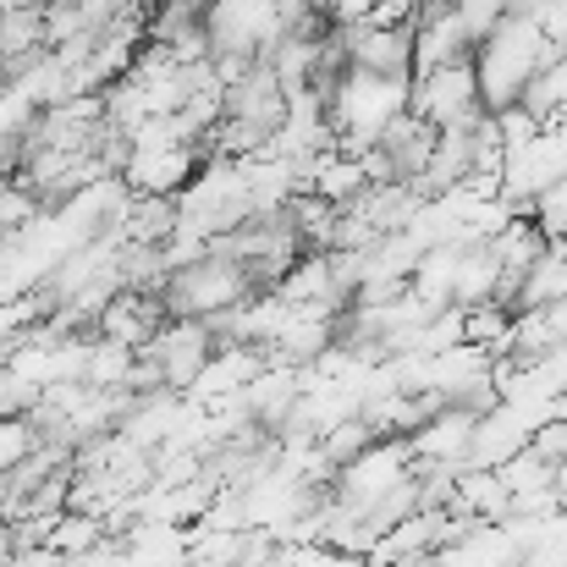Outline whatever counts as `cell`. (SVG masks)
Segmentation results:
<instances>
[{
    "instance_id": "7a4b0ae2",
    "label": "cell",
    "mask_w": 567,
    "mask_h": 567,
    "mask_svg": "<svg viewBox=\"0 0 567 567\" xmlns=\"http://www.w3.org/2000/svg\"><path fill=\"white\" fill-rule=\"evenodd\" d=\"M540 28L529 17H507L485 44H474V78H480V105L485 116L518 105V94L529 89V78L540 72Z\"/></svg>"
},
{
    "instance_id": "603a6c76",
    "label": "cell",
    "mask_w": 567,
    "mask_h": 567,
    "mask_svg": "<svg viewBox=\"0 0 567 567\" xmlns=\"http://www.w3.org/2000/svg\"><path fill=\"white\" fill-rule=\"evenodd\" d=\"M452 11H457L468 44H485V39L507 22V0H452Z\"/></svg>"
},
{
    "instance_id": "8fae6325",
    "label": "cell",
    "mask_w": 567,
    "mask_h": 567,
    "mask_svg": "<svg viewBox=\"0 0 567 567\" xmlns=\"http://www.w3.org/2000/svg\"><path fill=\"white\" fill-rule=\"evenodd\" d=\"M166 326V309H161V298L155 292H116L111 303H105V315L94 320V337H105V342H116V348H133V353H144L150 342H155V331Z\"/></svg>"
},
{
    "instance_id": "8992f818",
    "label": "cell",
    "mask_w": 567,
    "mask_h": 567,
    "mask_svg": "<svg viewBox=\"0 0 567 567\" xmlns=\"http://www.w3.org/2000/svg\"><path fill=\"white\" fill-rule=\"evenodd\" d=\"M408 111H413L419 122H430V127H474V122L485 116L474 61H452V66H435V72L413 78Z\"/></svg>"
},
{
    "instance_id": "ba28073f",
    "label": "cell",
    "mask_w": 567,
    "mask_h": 567,
    "mask_svg": "<svg viewBox=\"0 0 567 567\" xmlns=\"http://www.w3.org/2000/svg\"><path fill=\"white\" fill-rule=\"evenodd\" d=\"M209 353H215V337H209L204 320H166V326L155 331V342H150L138 359L155 364V375H161L166 391L188 396V385L198 380V370L209 364Z\"/></svg>"
},
{
    "instance_id": "3957f363",
    "label": "cell",
    "mask_w": 567,
    "mask_h": 567,
    "mask_svg": "<svg viewBox=\"0 0 567 567\" xmlns=\"http://www.w3.org/2000/svg\"><path fill=\"white\" fill-rule=\"evenodd\" d=\"M248 215H254V204H248L243 166L226 161V155H209V161L198 166V177L177 193V237L215 243V237L237 231Z\"/></svg>"
},
{
    "instance_id": "d4e9b609",
    "label": "cell",
    "mask_w": 567,
    "mask_h": 567,
    "mask_svg": "<svg viewBox=\"0 0 567 567\" xmlns=\"http://www.w3.org/2000/svg\"><path fill=\"white\" fill-rule=\"evenodd\" d=\"M33 220H39V198L22 188L17 177L0 183V237H11V231H22V226H33Z\"/></svg>"
},
{
    "instance_id": "4fadbf2b",
    "label": "cell",
    "mask_w": 567,
    "mask_h": 567,
    "mask_svg": "<svg viewBox=\"0 0 567 567\" xmlns=\"http://www.w3.org/2000/svg\"><path fill=\"white\" fill-rule=\"evenodd\" d=\"M468 441H474V413L441 408L435 419L419 424V435L408 446H413L419 468H468Z\"/></svg>"
},
{
    "instance_id": "277c9868",
    "label": "cell",
    "mask_w": 567,
    "mask_h": 567,
    "mask_svg": "<svg viewBox=\"0 0 567 567\" xmlns=\"http://www.w3.org/2000/svg\"><path fill=\"white\" fill-rule=\"evenodd\" d=\"M248 298H254L248 270H243L237 259H215V254H204V259H193L183 270H172L166 287H161L166 320H215V315H226V309H237V303H248Z\"/></svg>"
},
{
    "instance_id": "d6a6232c",
    "label": "cell",
    "mask_w": 567,
    "mask_h": 567,
    "mask_svg": "<svg viewBox=\"0 0 567 567\" xmlns=\"http://www.w3.org/2000/svg\"><path fill=\"white\" fill-rule=\"evenodd\" d=\"M183 567H231V563H209V557H188Z\"/></svg>"
},
{
    "instance_id": "83f0119b",
    "label": "cell",
    "mask_w": 567,
    "mask_h": 567,
    "mask_svg": "<svg viewBox=\"0 0 567 567\" xmlns=\"http://www.w3.org/2000/svg\"><path fill=\"white\" fill-rule=\"evenodd\" d=\"M33 385H22V380L6 370V359H0V419H22L28 408H33Z\"/></svg>"
},
{
    "instance_id": "9a60e30c",
    "label": "cell",
    "mask_w": 567,
    "mask_h": 567,
    "mask_svg": "<svg viewBox=\"0 0 567 567\" xmlns=\"http://www.w3.org/2000/svg\"><path fill=\"white\" fill-rule=\"evenodd\" d=\"M452 61H474V44H468L457 11H446V17L413 28V78H424V72H435V66H452Z\"/></svg>"
},
{
    "instance_id": "4316f807",
    "label": "cell",
    "mask_w": 567,
    "mask_h": 567,
    "mask_svg": "<svg viewBox=\"0 0 567 567\" xmlns=\"http://www.w3.org/2000/svg\"><path fill=\"white\" fill-rule=\"evenodd\" d=\"M270 567H359V563L331 551V546H276V563Z\"/></svg>"
},
{
    "instance_id": "30bf717a",
    "label": "cell",
    "mask_w": 567,
    "mask_h": 567,
    "mask_svg": "<svg viewBox=\"0 0 567 567\" xmlns=\"http://www.w3.org/2000/svg\"><path fill=\"white\" fill-rule=\"evenodd\" d=\"M220 122L254 127V133H265V138L281 133V122H287V94H281V83H276V72H270L265 61H254L237 83H226V94H220Z\"/></svg>"
},
{
    "instance_id": "1f68e13d",
    "label": "cell",
    "mask_w": 567,
    "mask_h": 567,
    "mask_svg": "<svg viewBox=\"0 0 567 567\" xmlns=\"http://www.w3.org/2000/svg\"><path fill=\"white\" fill-rule=\"evenodd\" d=\"M551 419H567V385L557 391V402H551Z\"/></svg>"
},
{
    "instance_id": "4dcf8cb0",
    "label": "cell",
    "mask_w": 567,
    "mask_h": 567,
    "mask_svg": "<svg viewBox=\"0 0 567 567\" xmlns=\"http://www.w3.org/2000/svg\"><path fill=\"white\" fill-rule=\"evenodd\" d=\"M540 315H546V326H551V342H567V298H551Z\"/></svg>"
},
{
    "instance_id": "5bb4252c",
    "label": "cell",
    "mask_w": 567,
    "mask_h": 567,
    "mask_svg": "<svg viewBox=\"0 0 567 567\" xmlns=\"http://www.w3.org/2000/svg\"><path fill=\"white\" fill-rule=\"evenodd\" d=\"M435 133H441V127L419 122L413 111H402V116H396V122L380 133L375 150L385 155V161H391L396 183H408V188H413V183L424 177V166H430V150H435Z\"/></svg>"
},
{
    "instance_id": "f1b7e54d",
    "label": "cell",
    "mask_w": 567,
    "mask_h": 567,
    "mask_svg": "<svg viewBox=\"0 0 567 567\" xmlns=\"http://www.w3.org/2000/svg\"><path fill=\"white\" fill-rule=\"evenodd\" d=\"M529 452H540L546 463H563L567 457V419H546V424L529 435Z\"/></svg>"
},
{
    "instance_id": "d6986e66",
    "label": "cell",
    "mask_w": 567,
    "mask_h": 567,
    "mask_svg": "<svg viewBox=\"0 0 567 567\" xmlns=\"http://www.w3.org/2000/svg\"><path fill=\"white\" fill-rule=\"evenodd\" d=\"M133 359H138L133 348H116V342L94 337V342H89V364H83V385H94V391H116V385H127Z\"/></svg>"
},
{
    "instance_id": "6da1fadb",
    "label": "cell",
    "mask_w": 567,
    "mask_h": 567,
    "mask_svg": "<svg viewBox=\"0 0 567 567\" xmlns=\"http://www.w3.org/2000/svg\"><path fill=\"white\" fill-rule=\"evenodd\" d=\"M408 89H413V78H375V72H342L337 78V89H331V100H326V122H331V138H337V150L342 155H364V150H375L380 133L408 111Z\"/></svg>"
},
{
    "instance_id": "9c48e42d",
    "label": "cell",
    "mask_w": 567,
    "mask_h": 567,
    "mask_svg": "<svg viewBox=\"0 0 567 567\" xmlns=\"http://www.w3.org/2000/svg\"><path fill=\"white\" fill-rule=\"evenodd\" d=\"M209 155L193 150V144H166V150H133L127 166H122V188L133 198H177L198 177Z\"/></svg>"
},
{
    "instance_id": "f546056e",
    "label": "cell",
    "mask_w": 567,
    "mask_h": 567,
    "mask_svg": "<svg viewBox=\"0 0 567 567\" xmlns=\"http://www.w3.org/2000/svg\"><path fill=\"white\" fill-rule=\"evenodd\" d=\"M535 28H540V39L546 44H557V50H567V0H546L535 17H529Z\"/></svg>"
},
{
    "instance_id": "ffe728a7",
    "label": "cell",
    "mask_w": 567,
    "mask_h": 567,
    "mask_svg": "<svg viewBox=\"0 0 567 567\" xmlns=\"http://www.w3.org/2000/svg\"><path fill=\"white\" fill-rule=\"evenodd\" d=\"M100 540H111V535H105V524L89 518V513H61V518L50 524V535H44V546H50L55 557H83V551H94Z\"/></svg>"
},
{
    "instance_id": "44dd1931",
    "label": "cell",
    "mask_w": 567,
    "mask_h": 567,
    "mask_svg": "<svg viewBox=\"0 0 567 567\" xmlns=\"http://www.w3.org/2000/svg\"><path fill=\"white\" fill-rule=\"evenodd\" d=\"M375 441H380V435L370 430V419L359 413V419H342V424H331V430H326L315 446H320V457H326V463H331V474H337L342 463H353V457H359L364 446H375Z\"/></svg>"
},
{
    "instance_id": "7c38bea8",
    "label": "cell",
    "mask_w": 567,
    "mask_h": 567,
    "mask_svg": "<svg viewBox=\"0 0 567 567\" xmlns=\"http://www.w3.org/2000/svg\"><path fill=\"white\" fill-rule=\"evenodd\" d=\"M188 419V396H177V391H144V396H133V408L122 413V424H116V435L127 441V446H138V452H161L172 435H177V424Z\"/></svg>"
},
{
    "instance_id": "7402d4cb",
    "label": "cell",
    "mask_w": 567,
    "mask_h": 567,
    "mask_svg": "<svg viewBox=\"0 0 567 567\" xmlns=\"http://www.w3.org/2000/svg\"><path fill=\"white\" fill-rule=\"evenodd\" d=\"M551 474H557V463H546L540 452H513L502 468H496V480L507 485V496H535V491H551Z\"/></svg>"
},
{
    "instance_id": "2e32d148",
    "label": "cell",
    "mask_w": 567,
    "mask_h": 567,
    "mask_svg": "<svg viewBox=\"0 0 567 567\" xmlns=\"http://www.w3.org/2000/svg\"><path fill=\"white\" fill-rule=\"evenodd\" d=\"M177 231V198H133L127 204V226H122V243H138V248H166Z\"/></svg>"
},
{
    "instance_id": "ac0fdd59",
    "label": "cell",
    "mask_w": 567,
    "mask_h": 567,
    "mask_svg": "<svg viewBox=\"0 0 567 567\" xmlns=\"http://www.w3.org/2000/svg\"><path fill=\"white\" fill-rule=\"evenodd\" d=\"M463 315V342L491 353V359H507V337H513V309L502 303H474V309H457Z\"/></svg>"
},
{
    "instance_id": "cb8c5ba5",
    "label": "cell",
    "mask_w": 567,
    "mask_h": 567,
    "mask_svg": "<svg viewBox=\"0 0 567 567\" xmlns=\"http://www.w3.org/2000/svg\"><path fill=\"white\" fill-rule=\"evenodd\" d=\"M529 220H535V231H540L546 243H567V183L540 193V198L529 204Z\"/></svg>"
},
{
    "instance_id": "52a82bcc",
    "label": "cell",
    "mask_w": 567,
    "mask_h": 567,
    "mask_svg": "<svg viewBox=\"0 0 567 567\" xmlns=\"http://www.w3.org/2000/svg\"><path fill=\"white\" fill-rule=\"evenodd\" d=\"M402 480H413V446L408 441H375V446H364L353 463H342L331 474L326 496L353 507V513H364V507H375L385 491H396Z\"/></svg>"
},
{
    "instance_id": "484cf974",
    "label": "cell",
    "mask_w": 567,
    "mask_h": 567,
    "mask_svg": "<svg viewBox=\"0 0 567 567\" xmlns=\"http://www.w3.org/2000/svg\"><path fill=\"white\" fill-rule=\"evenodd\" d=\"M491 122H496V138H502V150H507V155H513V150H529V144L546 133V127H540L524 105H507V111H496Z\"/></svg>"
},
{
    "instance_id": "e0dca14e",
    "label": "cell",
    "mask_w": 567,
    "mask_h": 567,
    "mask_svg": "<svg viewBox=\"0 0 567 567\" xmlns=\"http://www.w3.org/2000/svg\"><path fill=\"white\" fill-rule=\"evenodd\" d=\"M496 259L485 243H468L463 259H457V281H452V309H474V303H491L496 298Z\"/></svg>"
},
{
    "instance_id": "5b68a950",
    "label": "cell",
    "mask_w": 567,
    "mask_h": 567,
    "mask_svg": "<svg viewBox=\"0 0 567 567\" xmlns=\"http://www.w3.org/2000/svg\"><path fill=\"white\" fill-rule=\"evenodd\" d=\"M287 33V17L276 0H209L204 6V39H209V61L215 55H243V61H265Z\"/></svg>"
}]
</instances>
